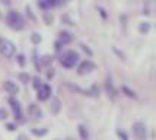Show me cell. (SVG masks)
I'll use <instances>...</instances> for the list:
<instances>
[{"label":"cell","mask_w":156,"mask_h":140,"mask_svg":"<svg viewBox=\"0 0 156 140\" xmlns=\"http://www.w3.org/2000/svg\"><path fill=\"white\" fill-rule=\"evenodd\" d=\"M31 40H32V42H35V44H38L41 41V37L38 35V34H32V37H31Z\"/></svg>","instance_id":"17"},{"label":"cell","mask_w":156,"mask_h":140,"mask_svg":"<svg viewBox=\"0 0 156 140\" xmlns=\"http://www.w3.org/2000/svg\"><path fill=\"white\" fill-rule=\"evenodd\" d=\"M54 5H57V0H40L38 2V6L42 7V9H50Z\"/></svg>","instance_id":"11"},{"label":"cell","mask_w":156,"mask_h":140,"mask_svg":"<svg viewBox=\"0 0 156 140\" xmlns=\"http://www.w3.org/2000/svg\"><path fill=\"white\" fill-rule=\"evenodd\" d=\"M6 111L5 109H0V120H3V118H6Z\"/></svg>","instance_id":"22"},{"label":"cell","mask_w":156,"mask_h":140,"mask_svg":"<svg viewBox=\"0 0 156 140\" xmlns=\"http://www.w3.org/2000/svg\"><path fill=\"white\" fill-rule=\"evenodd\" d=\"M9 104H10V107L13 109L15 117H16V118H22V108H20L19 102L15 99V98H10V99H9Z\"/></svg>","instance_id":"8"},{"label":"cell","mask_w":156,"mask_h":140,"mask_svg":"<svg viewBox=\"0 0 156 140\" xmlns=\"http://www.w3.org/2000/svg\"><path fill=\"white\" fill-rule=\"evenodd\" d=\"M117 134H118V136H120L122 140H127V136H126V133H122V131H120V130H118V131H117Z\"/></svg>","instance_id":"21"},{"label":"cell","mask_w":156,"mask_h":140,"mask_svg":"<svg viewBox=\"0 0 156 140\" xmlns=\"http://www.w3.org/2000/svg\"><path fill=\"white\" fill-rule=\"evenodd\" d=\"M133 133H134V137L137 140H146V126L137 121L133 124Z\"/></svg>","instance_id":"4"},{"label":"cell","mask_w":156,"mask_h":140,"mask_svg":"<svg viewBox=\"0 0 156 140\" xmlns=\"http://www.w3.org/2000/svg\"><path fill=\"white\" fill-rule=\"evenodd\" d=\"M18 140H28V137L25 136V134H20L19 137H18Z\"/></svg>","instance_id":"24"},{"label":"cell","mask_w":156,"mask_h":140,"mask_svg":"<svg viewBox=\"0 0 156 140\" xmlns=\"http://www.w3.org/2000/svg\"><path fill=\"white\" fill-rule=\"evenodd\" d=\"M0 54L6 59H10L13 57L15 54V44L10 42L9 40H5V38H0Z\"/></svg>","instance_id":"3"},{"label":"cell","mask_w":156,"mask_h":140,"mask_svg":"<svg viewBox=\"0 0 156 140\" xmlns=\"http://www.w3.org/2000/svg\"><path fill=\"white\" fill-rule=\"evenodd\" d=\"M37 96H38V99L40 101L48 99V98L51 96V88L48 86V85H41V86L38 88V93H37Z\"/></svg>","instance_id":"7"},{"label":"cell","mask_w":156,"mask_h":140,"mask_svg":"<svg viewBox=\"0 0 156 140\" xmlns=\"http://www.w3.org/2000/svg\"><path fill=\"white\" fill-rule=\"evenodd\" d=\"M61 108V102L58 98H51V104H50V111L51 114H57Z\"/></svg>","instance_id":"10"},{"label":"cell","mask_w":156,"mask_h":140,"mask_svg":"<svg viewBox=\"0 0 156 140\" xmlns=\"http://www.w3.org/2000/svg\"><path fill=\"white\" fill-rule=\"evenodd\" d=\"M7 130L13 131V130H15V124H7Z\"/></svg>","instance_id":"23"},{"label":"cell","mask_w":156,"mask_h":140,"mask_svg":"<svg viewBox=\"0 0 156 140\" xmlns=\"http://www.w3.org/2000/svg\"><path fill=\"white\" fill-rule=\"evenodd\" d=\"M60 41L63 42V44H66V42H70V41H72V34L66 32V31L60 32Z\"/></svg>","instance_id":"13"},{"label":"cell","mask_w":156,"mask_h":140,"mask_svg":"<svg viewBox=\"0 0 156 140\" xmlns=\"http://www.w3.org/2000/svg\"><path fill=\"white\" fill-rule=\"evenodd\" d=\"M139 29H140V32H147L150 29V25H149V22H143L142 25L139 27Z\"/></svg>","instance_id":"15"},{"label":"cell","mask_w":156,"mask_h":140,"mask_svg":"<svg viewBox=\"0 0 156 140\" xmlns=\"http://www.w3.org/2000/svg\"><path fill=\"white\" fill-rule=\"evenodd\" d=\"M2 3L3 5H9V0H2Z\"/></svg>","instance_id":"26"},{"label":"cell","mask_w":156,"mask_h":140,"mask_svg":"<svg viewBox=\"0 0 156 140\" xmlns=\"http://www.w3.org/2000/svg\"><path fill=\"white\" fill-rule=\"evenodd\" d=\"M122 92H126V95H127V96H130V98H136V93L133 92V91H130L129 88L122 86Z\"/></svg>","instance_id":"16"},{"label":"cell","mask_w":156,"mask_h":140,"mask_svg":"<svg viewBox=\"0 0 156 140\" xmlns=\"http://www.w3.org/2000/svg\"><path fill=\"white\" fill-rule=\"evenodd\" d=\"M51 60H53V59H51L50 56H45V57H42V63H44V64H48V63H50Z\"/></svg>","instance_id":"20"},{"label":"cell","mask_w":156,"mask_h":140,"mask_svg":"<svg viewBox=\"0 0 156 140\" xmlns=\"http://www.w3.org/2000/svg\"><path fill=\"white\" fill-rule=\"evenodd\" d=\"M77 130H79V134H80V139L82 140H88L89 133H88V130H86V127H85V126H79V127H77Z\"/></svg>","instance_id":"14"},{"label":"cell","mask_w":156,"mask_h":140,"mask_svg":"<svg viewBox=\"0 0 156 140\" xmlns=\"http://www.w3.org/2000/svg\"><path fill=\"white\" fill-rule=\"evenodd\" d=\"M3 88H5V91L7 93H10V95H16V93L19 92V88L16 86V83L12 82V80H6L5 83H3Z\"/></svg>","instance_id":"9"},{"label":"cell","mask_w":156,"mask_h":140,"mask_svg":"<svg viewBox=\"0 0 156 140\" xmlns=\"http://www.w3.org/2000/svg\"><path fill=\"white\" fill-rule=\"evenodd\" d=\"M6 22H7V25L10 28H13V29H22L23 28V19H22V16L18 12H15V10H10L7 13Z\"/></svg>","instance_id":"1"},{"label":"cell","mask_w":156,"mask_h":140,"mask_svg":"<svg viewBox=\"0 0 156 140\" xmlns=\"http://www.w3.org/2000/svg\"><path fill=\"white\" fill-rule=\"evenodd\" d=\"M105 86H107V92H108V95L111 96V98H114V96H115V89H114V86H112V82H111V79H107Z\"/></svg>","instance_id":"12"},{"label":"cell","mask_w":156,"mask_h":140,"mask_svg":"<svg viewBox=\"0 0 156 140\" xmlns=\"http://www.w3.org/2000/svg\"><path fill=\"white\" fill-rule=\"evenodd\" d=\"M79 61V54L75 53V51H67V53H64L63 56H61L60 59V63L61 66L67 67V69H70V67H75V64Z\"/></svg>","instance_id":"2"},{"label":"cell","mask_w":156,"mask_h":140,"mask_svg":"<svg viewBox=\"0 0 156 140\" xmlns=\"http://www.w3.org/2000/svg\"><path fill=\"white\" fill-rule=\"evenodd\" d=\"M18 60H19L20 66H23V56H19V57H18Z\"/></svg>","instance_id":"25"},{"label":"cell","mask_w":156,"mask_h":140,"mask_svg":"<svg viewBox=\"0 0 156 140\" xmlns=\"http://www.w3.org/2000/svg\"><path fill=\"white\" fill-rule=\"evenodd\" d=\"M19 79L23 80V83H27L28 80H29V76H28V74H25V73H20L19 74Z\"/></svg>","instance_id":"19"},{"label":"cell","mask_w":156,"mask_h":140,"mask_svg":"<svg viewBox=\"0 0 156 140\" xmlns=\"http://www.w3.org/2000/svg\"><path fill=\"white\" fill-rule=\"evenodd\" d=\"M28 115H29L31 120H40L42 117V111H41V108L37 104H31L28 107Z\"/></svg>","instance_id":"5"},{"label":"cell","mask_w":156,"mask_h":140,"mask_svg":"<svg viewBox=\"0 0 156 140\" xmlns=\"http://www.w3.org/2000/svg\"><path fill=\"white\" fill-rule=\"evenodd\" d=\"M94 69H95V64H94L92 61L85 60V61H82L80 64H79V67H77V73L79 74H86V73H90Z\"/></svg>","instance_id":"6"},{"label":"cell","mask_w":156,"mask_h":140,"mask_svg":"<svg viewBox=\"0 0 156 140\" xmlns=\"http://www.w3.org/2000/svg\"><path fill=\"white\" fill-rule=\"evenodd\" d=\"M32 133L37 134V136H44V134L47 133V130H37V128H34V130H32Z\"/></svg>","instance_id":"18"}]
</instances>
